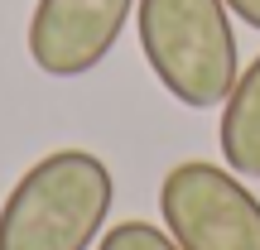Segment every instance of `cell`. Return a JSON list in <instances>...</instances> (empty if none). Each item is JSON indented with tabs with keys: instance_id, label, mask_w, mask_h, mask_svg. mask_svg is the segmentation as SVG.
I'll return each mask as SVG.
<instances>
[{
	"instance_id": "obj_1",
	"label": "cell",
	"mask_w": 260,
	"mask_h": 250,
	"mask_svg": "<svg viewBox=\"0 0 260 250\" xmlns=\"http://www.w3.org/2000/svg\"><path fill=\"white\" fill-rule=\"evenodd\" d=\"M111 202V168L92 149H53L0 202V250H92Z\"/></svg>"
},
{
	"instance_id": "obj_2",
	"label": "cell",
	"mask_w": 260,
	"mask_h": 250,
	"mask_svg": "<svg viewBox=\"0 0 260 250\" xmlns=\"http://www.w3.org/2000/svg\"><path fill=\"white\" fill-rule=\"evenodd\" d=\"M135 29L149 73L178 106H222L241 77L226 0H135Z\"/></svg>"
},
{
	"instance_id": "obj_4",
	"label": "cell",
	"mask_w": 260,
	"mask_h": 250,
	"mask_svg": "<svg viewBox=\"0 0 260 250\" xmlns=\"http://www.w3.org/2000/svg\"><path fill=\"white\" fill-rule=\"evenodd\" d=\"M135 0H39L29 15V58L48 77H82L116 48Z\"/></svg>"
},
{
	"instance_id": "obj_5",
	"label": "cell",
	"mask_w": 260,
	"mask_h": 250,
	"mask_svg": "<svg viewBox=\"0 0 260 250\" xmlns=\"http://www.w3.org/2000/svg\"><path fill=\"white\" fill-rule=\"evenodd\" d=\"M217 145L232 173L260 178V53L255 63L236 77L232 96L222 101V125H217Z\"/></svg>"
},
{
	"instance_id": "obj_3",
	"label": "cell",
	"mask_w": 260,
	"mask_h": 250,
	"mask_svg": "<svg viewBox=\"0 0 260 250\" xmlns=\"http://www.w3.org/2000/svg\"><path fill=\"white\" fill-rule=\"evenodd\" d=\"M159 217L183 250H260V197L241 173L207 159H183L164 173Z\"/></svg>"
},
{
	"instance_id": "obj_6",
	"label": "cell",
	"mask_w": 260,
	"mask_h": 250,
	"mask_svg": "<svg viewBox=\"0 0 260 250\" xmlns=\"http://www.w3.org/2000/svg\"><path fill=\"white\" fill-rule=\"evenodd\" d=\"M96 250H183V245L169 231L149 226V222H121V226H111V231L96 241Z\"/></svg>"
},
{
	"instance_id": "obj_7",
	"label": "cell",
	"mask_w": 260,
	"mask_h": 250,
	"mask_svg": "<svg viewBox=\"0 0 260 250\" xmlns=\"http://www.w3.org/2000/svg\"><path fill=\"white\" fill-rule=\"evenodd\" d=\"M226 10H232V15H241L251 29H260V0H226Z\"/></svg>"
}]
</instances>
